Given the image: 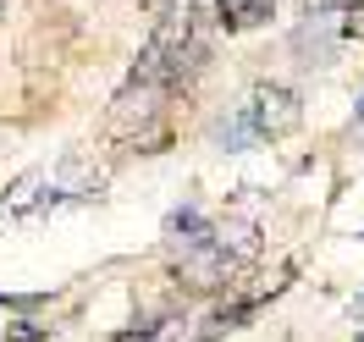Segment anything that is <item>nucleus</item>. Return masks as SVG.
<instances>
[{
  "label": "nucleus",
  "mask_w": 364,
  "mask_h": 342,
  "mask_svg": "<svg viewBox=\"0 0 364 342\" xmlns=\"http://www.w3.org/2000/svg\"><path fill=\"white\" fill-rule=\"evenodd\" d=\"M205 61V28H199V0H166V11H160L155 33H149V45L138 55L133 78H127V89L116 100V127H127V122H144V116L160 111V100L166 94H177L193 72Z\"/></svg>",
  "instance_id": "1"
},
{
  "label": "nucleus",
  "mask_w": 364,
  "mask_h": 342,
  "mask_svg": "<svg viewBox=\"0 0 364 342\" xmlns=\"http://www.w3.org/2000/svg\"><path fill=\"white\" fill-rule=\"evenodd\" d=\"M100 183H105V177H100L83 155H61L55 166H39V171H28V177H17V183L6 188L0 215H39V210L72 205V199L94 193Z\"/></svg>",
  "instance_id": "2"
},
{
  "label": "nucleus",
  "mask_w": 364,
  "mask_h": 342,
  "mask_svg": "<svg viewBox=\"0 0 364 342\" xmlns=\"http://www.w3.org/2000/svg\"><path fill=\"white\" fill-rule=\"evenodd\" d=\"M243 122H249L254 138H287L304 122V105H298L293 89H282V83H259L249 94V105H243Z\"/></svg>",
  "instance_id": "3"
},
{
  "label": "nucleus",
  "mask_w": 364,
  "mask_h": 342,
  "mask_svg": "<svg viewBox=\"0 0 364 342\" xmlns=\"http://www.w3.org/2000/svg\"><path fill=\"white\" fill-rule=\"evenodd\" d=\"M215 11H221V28H232V33H249V28L271 23L276 0H215Z\"/></svg>",
  "instance_id": "4"
},
{
  "label": "nucleus",
  "mask_w": 364,
  "mask_h": 342,
  "mask_svg": "<svg viewBox=\"0 0 364 342\" xmlns=\"http://www.w3.org/2000/svg\"><path fill=\"white\" fill-rule=\"evenodd\" d=\"M353 0H304V17H348Z\"/></svg>",
  "instance_id": "5"
},
{
  "label": "nucleus",
  "mask_w": 364,
  "mask_h": 342,
  "mask_svg": "<svg viewBox=\"0 0 364 342\" xmlns=\"http://www.w3.org/2000/svg\"><path fill=\"white\" fill-rule=\"evenodd\" d=\"M342 33H348V39H364V0H353V6H348V17H342Z\"/></svg>",
  "instance_id": "6"
},
{
  "label": "nucleus",
  "mask_w": 364,
  "mask_h": 342,
  "mask_svg": "<svg viewBox=\"0 0 364 342\" xmlns=\"http://www.w3.org/2000/svg\"><path fill=\"white\" fill-rule=\"evenodd\" d=\"M359 122H364V94H359Z\"/></svg>",
  "instance_id": "7"
},
{
  "label": "nucleus",
  "mask_w": 364,
  "mask_h": 342,
  "mask_svg": "<svg viewBox=\"0 0 364 342\" xmlns=\"http://www.w3.org/2000/svg\"><path fill=\"white\" fill-rule=\"evenodd\" d=\"M359 315H364V293H359Z\"/></svg>",
  "instance_id": "8"
}]
</instances>
